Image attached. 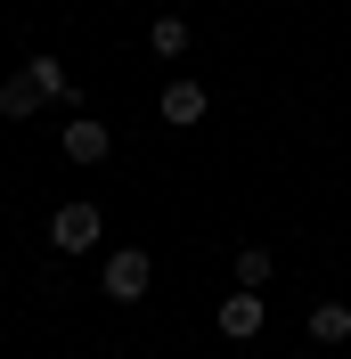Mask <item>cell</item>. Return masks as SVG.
Segmentation results:
<instances>
[{"label": "cell", "instance_id": "4", "mask_svg": "<svg viewBox=\"0 0 351 359\" xmlns=\"http://www.w3.org/2000/svg\"><path fill=\"white\" fill-rule=\"evenodd\" d=\"M58 156H66V163H107L114 156V131L98 123V114H74L66 139H58Z\"/></svg>", "mask_w": 351, "mask_h": 359}, {"label": "cell", "instance_id": "1", "mask_svg": "<svg viewBox=\"0 0 351 359\" xmlns=\"http://www.w3.org/2000/svg\"><path fill=\"white\" fill-rule=\"evenodd\" d=\"M98 237H107V212H98L90 196H74V204L49 212V245H58V253H90Z\"/></svg>", "mask_w": 351, "mask_h": 359}, {"label": "cell", "instance_id": "8", "mask_svg": "<svg viewBox=\"0 0 351 359\" xmlns=\"http://www.w3.org/2000/svg\"><path fill=\"white\" fill-rule=\"evenodd\" d=\"M147 49L155 57H188V17H155L147 25Z\"/></svg>", "mask_w": 351, "mask_h": 359}, {"label": "cell", "instance_id": "7", "mask_svg": "<svg viewBox=\"0 0 351 359\" xmlns=\"http://www.w3.org/2000/svg\"><path fill=\"white\" fill-rule=\"evenodd\" d=\"M310 343H351V302H310Z\"/></svg>", "mask_w": 351, "mask_h": 359}, {"label": "cell", "instance_id": "9", "mask_svg": "<svg viewBox=\"0 0 351 359\" xmlns=\"http://www.w3.org/2000/svg\"><path fill=\"white\" fill-rule=\"evenodd\" d=\"M33 107H41V90L25 82V74H8V90H0V114H8V123H25Z\"/></svg>", "mask_w": 351, "mask_h": 359}, {"label": "cell", "instance_id": "5", "mask_svg": "<svg viewBox=\"0 0 351 359\" xmlns=\"http://www.w3.org/2000/svg\"><path fill=\"white\" fill-rule=\"evenodd\" d=\"M220 335L229 343H245V335H262V294H229V302H220Z\"/></svg>", "mask_w": 351, "mask_h": 359}, {"label": "cell", "instance_id": "2", "mask_svg": "<svg viewBox=\"0 0 351 359\" xmlns=\"http://www.w3.org/2000/svg\"><path fill=\"white\" fill-rule=\"evenodd\" d=\"M147 278H155V253L147 245H123V253H107V269H98V294H107V302H139Z\"/></svg>", "mask_w": 351, "mask_h": 359}, {"label": "cell", "instance_id": "10", "mask_svg": "<svg viewBox=\"0 0 351 359\" xmlns=\"http://www.w3.org/2000/svg\"><path fill=\"white\" fill-rule=\"evenodd\" d=\"M270 269H278V262H270L262 245H245V253H237V286H245V294H262V286H270Z\"/></svg>", "mask_w": 351, "mask_h": 359}, {"label": "cell", "instance_id": "3", "mask_svg": "<svg viewBox=\"0 0 351 359\" xmlns=\"http://www.w3.org/2000/svg\"><path fill=\"white\" fill-rule=\"evenodd\" d=\"M204 107H213V98H204V82H197V74H172V82H164V98H155V114H164L172 131L204 123Z\"/></svg>", "mask_w": 351, "mask_h": 359}, {"label": "cell", "instance_id": "6", "mask_svg": "<svg viewBox=\"0 0 351 359\" xmlns=\"http://www.w3.org/2000/svg\"><path fill=\"white\" fill-rule=\"evenodd\" d=\"M17 74L41 90V107H49V98H58V107H74V82H66V66H58V57H25Z\"/></svg>", "mask_w": 351, "mask_h": 359}]
</instances>
